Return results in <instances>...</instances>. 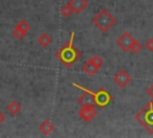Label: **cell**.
Returning <instances> with one entry per match:
<instances>
[{
	"label": "cell",
	"instance_id": "1",
	"mask_svg": "<svg viewBox=\"0 0 153 138\" xmlns=\"http://www.w3.org/2000/svg\"><path fill=\"white\" fill-rule=\"evenodd\" d=\"M74 31L71 32V36H69V40L68 42H66L56 53H55V56L56 59H59L67 68H71L80 58H81V52L79 49H76L73 44L74 42Z\"/></svg>",
	"mask_w": 153,
	"mask_h": 138
},
{
	"label": "cell",
	"instance_id": "2",
	"mask_svg": "<svg viewBox=\"0 0 153 138\" xmlns=\"http://www.w3.org/2000/svg\"><path fill=\"white\" fill-rule=\"evenodd\" d=\"M92 23L102 32H106L108 30H110L116 24V18L111 14L110 11L103 8L92 18Z\"/></svg>",
	"mask_w": 153,
	"mask_h": 138
},
{
	"label": "cell",
	"instance_id": "3",
	"mask_svg": "<svg viewBox=\"0 0 153 138\" xmlns=\"http://www.w3.org/2000/svg\"><path fill=\"white\" fill-rule=\"evenodd\" d=\"M135 120H137L141 126L153 134V100L149 101L139 113H136Z\"/></svg>",
	"mask_w": 153,
	"mask_h": 138
},
{
	"label": "cell",
	"instance_id": "4",
	"mask_svg": "<svg viewBox=\"0 0 153 138\" xmlns=\"http://www.w3.org/2000/svg\"><path fill=\"white\" fill-rule=\"evenodd\" d=\"M93 102L97 107H108L111 103V95L106 89L102 88L97 91H93Z\"/></svg>",
	"mask_w": 153,
	"mask_h": 138
},
{
	"label": "cell",
	"instance_id": "5",
	"mask_svg": "<svg viewBox=\"0 0 153 138\" xmlns=\"http://www.w3.org/2000/svg\"><path fill=\"white\" fill-rule=\"evenodd\" d=\"M78 114L84 121L88 122L96 118V115L98 114V110L96 109V104H88V106H82L79 109Z\"/></svg>",
	"mask_w": 153,
	"mask_h": 138
},
{
	"label": "cell",
	"instance_id": "6",
	"mask_svg": "<svg viewBox=\"0 0 153 138\" xmlns=\"http://www.w3.org/2000/svg\"><path fill=\"white\" fill-rule=\"evenodd\" d=\"M134 41H135V38L130 35V32L126 31V32H123V34L117 38L116 43H117V46H118L123 52H130V48H131Z\"/></svg>",
	"mask_w": 153,
	"mask_h": 138
},
{
	"label": "cell",
	"instance_id": "7",
	"mask_svg": "<svg viewBox=\"0 0 153 138\" xmlns=\"http://www.w3.org/2000/svg\"><path fill=\"white\" fill-rule=\"evenodd\" d=\"M112 80L115 82L116 85H118L120 88H126L130 82H131V77L130 74L124 71V70H120L118 72L115 73V76L112 77Z\"/></svg>",
	"mask_w": 153,
	"mask_h": 138
},
{
	"label": "cell",
	"instance_id": "8",
	"mask_svg": "<svg viewBox=\"0 0 153 138\" xmlns=\"http://www.w3.org/2000/svg\"><path fill=\"white\" fill-rule=\"evenodd\" d=\"M68 2L72 6L73 12L76 13V14L80 13V12H82L84 8H86V6L88 5V1L87 0H69Z\"/></svg>",
	"mask_w": 153,
	"mask_h": 138
},
{
	"label": "cell",
	"instance_id": "9",
	"mask_svg": "<svg viewBox=\"0 0 153 138\" xmlns=\"http://www.w3.org/2000/svg\"><path fill=\"white\" fill-rule=\"evenodd\" d=\"M39 131L44 134V136H49L50 133H53V131L55 130V126L54 124L50 121V120H43L41 124H39Z\"/></svg>",
	"mask_w": 153,
	"mask_h": 138
},
{
	"label": "cell",
	"instance_id": "10",
	"mask_svg": "<svg viewBox=\"0 0 153 138\" xmlns=\"http://www.w3.org/2000/svg\"><path fill=\"white\" fill-rule=\"evenodd\" d=\"M81 70H82V72L85 73V74H87V76H90V77H92V76H94L99 70L98 68H96L88 60L86 61V62H84L82 64V66H81Z\"/></svg>",
	"mask_w": 153,
	"mask_h": 138
},
{
	"label": "cell",
	"instance_id": "11",
	"mask_svg": "<svg viewBox=\"0 0 153 138\" xmlns=\"http://www.w3.org/2000/svg\"><path fill=\"white\" fill-rule=\"evenodd\" d=\"M51 42H53V38H51L47 32H42V34L37 37V43H38L41 47H43V48H47Z\"/></svg>",
	"mask_w": 153,
	"mask_h": 138
},
{
	"label": "cell",
	"instance_id": "12",
	"mask_svg": "<svg viewBox=\"0 0 153 138\" xmlns=\"http://www.w3.org/2000/svg\"><path fill=\"white\" fill-rule=\"evenodd\" d=\"M6 109L8 110V113H10L11 115H17V114L22 110V106H20V103H19L18 101H11V102L7 104Z\"/></svg>",
	"mask_w": 153,
	"mask_h": 138
},
{
	"label": "cell",
	"instance_id": "13",
	"mask_svg": "<svg viewBox=\"0 0 153 138\" xmlns=\"http://www.w3.org/2000/svg\"><path fill=\"white\" fill-rule=\"evenodd\" d=\"M88 61H90V62H91L96 68H98V70L103 66V62H104V61H103V59H102L99 55H93V56H91V58L88 59Z\"/></svg>",
	"mask_w": 153,
	"mask_h": 138
},
{
	"label": "cell",
	"instance_id": "14",
	"mask_svg": "<svg viewBox=\"0 0 153 138\" xmlns=\"http://www.w3.org/2000/svg\"><path fill=\"white\" fill-rule=\"evenodd\" d=\"M16 28H18V29H20L22 31H24L25 34H27V31L30 30V24H29L27 20H25V19H20V20L17 23Z\"/></svg>",
	"mask_w": 153,
	"mask_h": 138
},
{
	"label": "cell",
	"instance_id": "15",
	"mask_svg": "<svg viewBox=\"0 0 153 138\" xmlns=\"http://www.w3.org/2000/svg\"><path fill=\"white\" fill-rule=\"evenodd\" d=\"M72 13H73V8H72V6L69 5V2H67L66 5H63V6L61 7V14H62L63 17H69Z\"/></svg>",
	"mask_w": 153,
	"mask_h": 138
},
{
	"label": "cell",
	"instance_id": "16",
	"mask_svg": "<svg viewBox=\"0 0 153 138\" xmlns=\"http://www.w3.org/2000/svg\"><path fill=\"white\" fill-rule=\"evenodd\" d=\"M25 32L24 31H22L20 29H18V28H14L13 30H12V36L14 37V38H17V40H23L24 37H25Z\"/></svg>",
	"mask_w": 153,
	"mask_h": 138
},
{
	"label": "cell",
	"instance_id": "17",
	"mask_svg": "<svg viewBox=\"0 0 153 138\" xmlns=\"http://www.w3.org/2000/svg\"><path fill=\"white\" fill-rule=\"evenodd\" d=\"M141 48H142L141 43H140L137 40H135V41H134V43H133V46H131V48H130V52H131V53H134V54H137V53H140Z\"/></svg>",
	"mask_w": 153,
	"mask_h": 138
},
{
	"label": "cell",
	"instance_id": "18",
	"mask_svg": "<svg viewBox=\"0 0 153 138\" xmlns=\"http://www.w3.org/2000/svg\"><path fill=\"white\" fill-rule=\"evenodd\" d=\"M145 47H146L147 50L153 52V38H148V40L145 42Z\"/></svg>",
	"mask_w": 153,
	"mask_h": 138
},
{
	"label": "cell",
	"instance_id": "19",
	"mask_svg": "<svg viewBox=\"0 0 153 138\" xmlns=\"http://www.w3.org/2000/svg\"><path fill=\"white\" fill-rule=\"evenodd\" d=\"M146 92H147V95L153 100V84H151V85L146 89Z\"/></svg>",
	"mask_w": 153,
	"mask_h": 138
},
{
	"label": "cell",
	"instance_id": "20",
	"mask_svg": "<svg viewBox=\"0 0 153 138\" xmlns=\"http://www.w3.org/2000/svg\"><path fill=\"white\" fill-rule=\"evenodd\" d=\"M5 120H6V115L0 110V125H1L2 122H5Z\"/></svg>",
	"mask_w": 153,
	"mask_h": 138
}]
</instances>
